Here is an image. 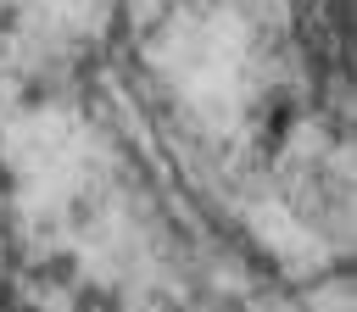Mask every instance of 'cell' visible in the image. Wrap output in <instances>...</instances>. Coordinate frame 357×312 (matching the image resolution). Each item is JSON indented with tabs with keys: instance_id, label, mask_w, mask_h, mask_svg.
I'll list each match as a JSON object with an SVG mask.
<instances>
[{
	"instance_id": "obj_3",
	"label": "cell",
	"mask_w": 357,
	"mask_h": 312,
	"mask_svg": "<svg viewBox=\"0 0 357 312\" xmlns=\"http://www.w3.org/2000/svg\"><path fill=\"white\" fill-rule=\"evenodd\" d=\"M22 267H28V251H22V240H11V234H6V240H0V273H6V279H17Z\"/></svg>"
},
{
	"instance_id": "obj_6",
	"label": "cell",
	"mask_w": 357,
	"mask_h": 312,
	"mask_svg": "<svg viewBox=\"0 0 357 312\" xmlns=\"http://www.w3.org/2000/svg\"><path fill=\"white\" fill-rule=\"evenodd\" d=\"M17 22H22L17 6H0V33H17Z\"/></svg>"
},
{
	"instance_id": "obj_1",
	"label": "cell",
	"mask_w": 357,
	"mask_h": 312,
	"mask_svg": "<svg viewBox=\"0 0 357 312\" xmlns=\"http://www.w3.org/2000/svg\"><path fill=\"white\" fill-rule=\"evenodd\" d=\"M22 279H28L33 290H50V284H56V290H73V284H78V256H73V251H50L45 262L22 267Z\"/></svg>"
},
{
	"instance_id": "obj_7",
	"label": "cell",
	"mask_w": 357,
	"mask_h": 312,
	"mask_svg": "<svg viewBox=\"0 0 357 312\" xmlns=\"http://www.w3.org/2000/svg\"><path fill=\"white\" fill-rule=\"evenodd\" d=\"M6 195H17V173L0 162V201H6Z\"/></svg>"
},
{
	"instance_id": "obj_5",
	"label": "cell",
	"mask_w": 357,
	"mask_h": 312,
	"mask_svg": "<svg viewBox=\"0 0 357 312\" xmlns=\"http://www.w3.org/2000/svg\"><path fill=\"white\" fill-rule=\"evenodd\" d=\"M17 306H22V284L0 273V312H17Z\"/></svg>"
},
{
	"instance_id": "obj_4",
	"label": "cell",
	"mask_w": 357,
	"mask_h": 312,
	"mask_svg": "<svg viewBox=\"0 0 357 312\" xmlns=\"http://www.w3.org/2000/svg\"><path fill=\"white\" fill-rule=\"evenodd\" d=\"M73 312H100V284H73Z\"/></svg>"
},
{
	"instance_id": "obj_8",
	"label": "cell",
	"mask_w": 357,
	"mask_h": 312,
	"mask_svg": "<svg viewBox=\"0 0 357 312\" xmlns=\"http://www.w3.org/2000/svg\"><path fill=\"white\" fill-rule=\"evenodd\" d=\"M17 312H45V306H33V301H22V306H17Z\"/></svg>"
},
{
	"instance_id": "obj_2",
	"label": "cell",
	"mask_w": 357,
	"mask_h": 312,
	"mask_svg": "<svg viewBox=\"0 0 357 312\" xmlns=\"http://www.w3.org/2000/svg\"><path fill=\"white\" fill-rule=\"evenodd\" d=\"M290 123H296V100H290V95H273V100H268V145L284 139Z\"/></svg>"
}]
</instances>
